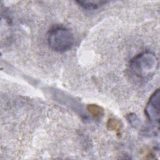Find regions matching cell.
<instances>
[{"mask_svg": "<svg viewBox=\"0 0 160 160\" xmlns=\"http://www.w3.org/2000/svg\"><path fill=\"white\" fill-rule=\"evenodd\" d=\"M159 66L156 55L146 51L136 56L129 63V72L131 77L138 81H146L152 78Z\"/></svg>", "mask_w": 160, "mask_h": 160, "instance_id": "obj_1", "label": "cell"}, {"mask_svg": "<svg viewBox=\"0 0 160 160\" xmlns=\"http://www.w3.org/2000/svg\"><path fill=\"white\" fill-rule=\"evenodd\" d=\"M47 39L49 48L59 52H64L71 49L74 41L70 29L59 25L54 26L49 29Z\"/></svg>", "mask_w": 160, "mask_h": 160, "instance_id": "obj_2", "label": "cell"}, {"mask_svg": "<svg viewBox=\"0 0 160 160\" xmlns=\"http://www.w3.org/2000/svg\"><path fill=\"white\" fill-rule=\"evenodd\" d=\"M145 114L151 123L159 124V90L157 89L149 98L144 110Z\"/></svg>", "mask_w": 160, "mask_h": 160, "instance_id": "obj_3", "label": "cell"}, {"mask_svg": "<svg viewBox=\"0 0 160 160\" xmlns=\"http://www.w3.org/2000/svg\"><path fill=\"white\" fill-rule=\"evenodd\" d=\"M76 2L83 9L87 10H92L96 9L106 4V2H101V1H76Z\"/></svg>", "mask_w": 160, "mask_h": 160, "instance_id": "obj_4", "label": "cell"}]
</instances>
